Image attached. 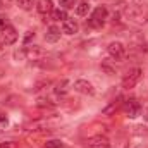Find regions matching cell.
Instances as JSON below:
<instances>
[{
	"label": "cell",
	"instance_id": "cell-6",
	"mask_svg": "<svg viewBox=\"0 0 148 148\" xmlns=\"http://www.w3.org/2000/svg\"><path fill=\"white\" fill-rule=\"evenodd\" d=\"M84 148H110V141L107 136L97 134V136H91L90 140H86Z\"/></svg>",
	"mask_w": 148,
	"mask_h": 148
},
{
	"label": "cell",
	"instance_id": "cell-13",
	"mask_svg": "<svg viewBox=\"0 0 148 148\" xmlns=\"http://www.w3.org/2000/svg\"><path fill=\"white\" fill-rule=\"evenodd\" d=\"M60 28H57V26H48L47 28V33H45V40L48 41V43H57L59 40H60Z\"/></svg>",
	"mask_w": 148,
	"mask_h": 148
},
{
	"label": "cell",
	"instance_id": "cell-14",
	"mask_svg": "<svg viewBox=\"0 0 148 148\" xmlns=\"http://www.w3.org/2000/svg\"><path fill=\"white\" fill-rule=\"evenodd\" d=\"M50 17H52V21H66L67 19V10L66 9H53L52 12H50Z\"/></svg>",
	"mask_w": 148,
	"mask_h": 148
},
{
	"label": "cell",
	"instance_id": "cell-29",
	"mask_svg": "<svg viewBox=\"0 0 148 148\" xmlns=\"http://www.w3.org/2000/svg\"><path fill=\"white\" fill-rule=\"evenodd\" d=\"M143 117H145V119L148 121V107H147V110H145V114H143Z\"/></svg>",
	"mask_w": 148,
	"mask_h": 148
},
{
	"label": "cell",
	"instance_id": "cell-24",
	"mask_svg": "<svg viewBox=\"0 0 148 148\" xmlns=\"http://www.w3.org/2000/svg\"><path fill=\"white\" fill-rule=\"evenodd\" d=\"M10 23H9V17L5 16V14H0V31L3 29V28H7Z\"/></svg>",
	"mask_w": 148,
	"mask_h": 148
},
{
	"label": "cell",
	"instance_id": "cell-8",
	"mask_svg": "<svg viewBox=\"0 0 148 148\" xmlns=\"http://www.w3.org/2000/svg\"><path fill=\"white\" fill-rule=\"evenodd\" d=\"M24 52H26V59L28 60H38L41 57H45V48L40 47V45H26L24 47Z\"/></svg>",
	"mask_w": 148,
	"mask_h": 148
},
{
	"label": "cell",
	"instance_id": "cell-21",
	"mask_svg": "<svg viewBox=\"0 0 148 148\" xmlns=\"http://www.w3.org/2000/svg\"><path fill=\"white\" fill-rule=\"evenodd\" d=\"M59 2H60L62 9H66V10H67V9H73V7H76V5H77V3H76L77 0H59Z\"/></svg>",
	"mask_w": 148,
	"mask_h": 148
},
{
	"label": "cell",
	"instance_id": "cell-22",
	"mask_svg": "<svg viewBox=\"0 0 148 148\" xmlns=\"http://www.w3.org/2000/svg\"><path fill=\"white\" fill-rule=\"evenodd\" d=\"M50 84H52V81H50V79H41V81H38L36 84H35V91L43 90V88H47V86H50Z\"/></svg>",
	"mask_w": 148,
	"mask_h": 148
},
{
	"label": "cell",
	"instance_id": "cell-12",
	"mask_svg": "<svg viewBox=\"0 0 148 148\" xmlns=\"http://www.w3.org/2000/svg\"><path fill=\"white\" fill-rule=\"evenodd\" d=\"M79 31V26H77V23L74 21V19H66L64 23H62V33L64 35H69V36H73Z\"/></svg>",
	"mask_w": 148,
	"mask_h": 148
},
{
	"label": "cell",
	"instance_id": "cell-19",
	"mask_svg": "<svg viewBox=\"0 0 148 148\" xmlns=\"http://www.w3.org/2000/svg\"><path fill=\"white\" fill-rule=\"evenodd\" d=\"M17 5L23 10H31L33 9V0H17Z\"/></svg>",
	"mask_w": 148,
	"mask_h": 148
},
{
	"label": "cell",
	"instance_id": "cell-26",
	"mask_svg": "<svg viewBox=\"0 0 148 148\" xmlns=\"http://www.w3.org/2000/svg\"><path fill=\"white\" fill-rule=\"evenodd\" d=\"M0 148H17V145L14 141H5V143H0Z\"/></svg>",
	"mask_w": 148,
	"mask_h": 148
},
{
	"label": "cell",
	"instance_id": "cell-4",
	"mask_svg": "<svg viewBox=\"0 0 148 148\" xmlns=\"http://www.w3.org/2000/svg\"><path fill=\"white\" fill-rule=\"evenodd\" d=\"M107 50H109V55L112 59H115V60H122L126 57V47L121 41H110Z\"/></svg>",
	"mask_w": 148,
	"mask_h": 148
},
{
	"label": "cell",
	"instance_id": "cell-20",
	"mask_svg": "<svg viewBox=\"0 0 148 148\" xmlns=\"http://www.w3.org/2000/svg\"><path fill=\"white\" fill-rule=\"evenodd\" d=\"M45 148H64V143L60 140H48L45 143Z\"/></svg>",
	"mask_w": 148,
	"mask_h": 148
},
{
	"label": "cell",
	"instance_id": "cell-25",
	"mask_svg": "<svg viewBox=\"0 0 148 148\" xmlns=\"http://www.w3.org/2000/svg\"><path fill=\"white\" fill-rule=\"evenodd\" d=\"M102 69H103L107 74H115V69H114V67H110L107 62H102Z\"/></svg>",
	"mask_w": 148,
	"mask_h": 148
},
{
	"label": "cell",
	"instance_id": "cell-11",
	"mask_svg": "<svg viewBox=\"0 0 148 148\" xmlns=\"http://www.w3.org/2000/svg\"><path fill=\"white\" fill-rule=\"evenodd\" d=\"M35 7H36V10L41 14V16L47 17V16L53 10V2H52V0H36Z\"/></svg>",
	"mask_w": 148,
	"mask_h": 148
},
{
	"label": "cell",
	"instance_id": "cell-28",
	"mask_svg": "<svg viewBox=\"0 0 148 148\" xmlns=\"http://www.w3.org/2000/svg\"><path fill=\"white\" fill-rule=\"evenodd\" d=\"M14 0H0V7H10Z\"/></svg>",
	"mask_w": 148,
	"mask_h": 148
},
{
	"label": "cell",
	"instance_id": "cell-17",
	"mask_svg": "<svg viewBox=\"0 0 148 148\" xmlns=\"http://www.w3.org/2000/svg\"><path fill=\"white\" fill-rule=\"evenodd\" d=\"M55 103L50 100V98H47V97H40L36 100V107L38 109H52Z\"/></svg>",
	"mask_w": 148,
	"mask_h": 148
},
{
	"label": "cell",
	"instance_id": "cell-10",
	"mask_svg": "<svg viewBox=\"0 0 148 148\" xmlns=\"http://www.w3.org/2000/svg\"><path fill=\"white\" fill-rule=\"evenodd\" d=\"M129 50L131 52H138V53H143L147 50V41L141 35H134V36L129 40Z\"/></svg>",
	"mask_w": 148,
	"mask_h": 148
},
{
	"label": "cell",
	"instance_id": "cell-3",
	"mask_svg": "<svg viewBox=\"0 0 148 148\" xmlns=\"http://www.w3.org/2000/svg\"><path fill=\"white\" fill-rule=\"evenodd\" d=\"M141 77H143V69H141V67H133V69H129L127 73L124 74V77H122V88H126V90L134 88V86L140 83Z\"/></svg>",
	"mask_w": 148,
	"mask_h": 148
},
{
	"label": "cell",
	"instance_id": "cell-30",
	"mask_svg": "<svg viewBox=\"0 0 148 148\" xmlns=\"http://www.w3.org/2000/svg\"><path fill=\"white\" fill-rule=\"evenodd\" d=\"M0 52H2V41H0Z\"/></svg>",
	"mask_w": 148,
	"mask_h": 148
},
{
	"label": "cell",
	"instance_id": "cell-1",
	"mask_svg": "<svg viewBox=\"0 0 148 148\" xmlns=\"http://www.w3.org/2000/svg\"><path fill=\"white\" fill-rule=\"evenodd\" d=\"M122 14H124V19H127L129 23H133L136 26H141L148 21V5L143 3V2L127 3L122 9Z\"/></svg>",
	"mask_w": 148,
	"mask_h": 148
},
{
	"label": "cell",
	"instance_id": "cell-15",
	"mask_svg": "<svg viewBox=\"0 0 148 148\" xmlns=\"http://www.w3.org/2000/svg\"><path fill=\"white\" fill-rule=\"evenodd\" d=\"M69 86V81L67 79H62V81H59L57 84H55V88H53V91H55V95H59V97H64L66 93H67V88Z\"/></svg>",
	"mask_w": 148,
	"mask_h": 148
},
{
	"label": "cell",
	"instance_id": "cell-9",
	"mask_svg": "<svg viewBox=\"0 0 148 148\" xmlns=\"http://www.w3.org/2000/svg\"><path fill=\"white\" fill-rule=\"evenodd\" d=\"M74 90L77 91V93H81V95H95V88H93V84L90 83V81H86V79H76L74 81Z\"/></svg>",
	"mask_w": 148,
	"mask_h": 148
},
{
	"label": "cell",
	"instance_id": "cell-27",
	"mask_svg": "<svg viewBox=\"0 0 148 148\" xmlns=\"http://www.w3.org/2000/svg\"><path fill=\"white\" fill-rule=\"evenodd\" d=\"M31 38H35V31H28V35L24 36V43L28 45V43L31 41Z\"/></svg>",
	"mask_w": 148,
	"mask_h": 148
},
{
	"label": "cell",
	"instance_id": "cell-7",
	"mask_svg": "<svg viewBox=\"0 0 148 148\" xmlns=\"http://www.w3.org/2000/svg\"><path fill=\"white\" fill-rule=\"evenodd\" d=\"M124 112H126V115H127L129 119H136V117L141 114V105H140V102L134 100V98L126 100V103H124Z\"/></svg>",
	"mask_w": 148,
	"mask_h": 148
},
{
	"label": "cell",
	"instance_id": "cell-18",
	"mask_svg": "<svg viewBox=\"0 0 148 148\" xmlns=\"http://www.w3.org/2000/svg\"><path fill=\"white\" fill-rule=\"evenodd\" d=\"M74 9H76V14L77 16H86L90 12V3L88 2H79Z\"/></svg>",
	"mask_w": 148,
	"mask_h": 148
},
{
	"label": "cell",
	"instance_id": "cell-2",
	"mask_svg": "<svg viewBox=\"0 0 148 148\" xmlns=\"http://www.w3.org/2000/svg\"><path fill=\"white\" fill-rule=\"evenodd\" d=\"M107 16H109V10H107L105 5L95 7L93 12H91V16H90V19L86 21V28H102L105 24Z\"/></svg>",
	"mask_w": 148,
	"mask_h": 148
},
{
	"label": "cell",
	"instance_id": "cell-5",
	"mask_svg": "<svg viewBox=\"0 0 148 148\" xmlns=\"http://www.w3.org/2000/svg\"><path fill=\"white\" fill-rule=\"evenodd\" d=\"M17 31H16V28L14 26H7V28H3L2 31H0V40H2V45H14L16 41H17Z\"/></svg>",
	"mask_w": 148,
	"mask_h": 148
},
{
	"label": "cell",
	"instance_id": "cell-16",
	"mask_svg": "<svg viewBox=\"0 0 148 148\" xmlns=\"http://www.w3.org/2000/svg\"><path fill=\"white\" fill-rule=\"evenodd\" d=\"M121 107V100H114V102H110L103 110H102V114L103 115H112V114H115V110Z\"/></svg>",
	"mask_w": 148,
	"mask_h": 148
},
{
	"label": "cell",
	"instance_id": "cell-23",
	"mask_svg": "<svg viewBox=\"0 0 148 148\" xmlns=\"http://www.w3.org/2000/svg\"><path fill=\"white\" fill-rule=\"evenodd\" d=\"M14 59H16V60H26V52H24V47L14 52Z\"/></svg>",
	"mask_w": 148,
	"mask_h": 148
}]
</instances>
